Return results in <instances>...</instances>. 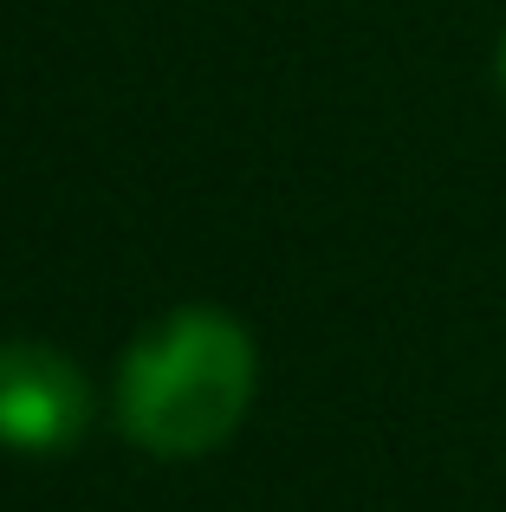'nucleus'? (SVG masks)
Returning a JSON list of instances; mask_svg holds the SVG:
<instances>
[{
    "instance_id": "1",
    "label": "nucleus",
    "mask_w": 506,
    "mask_h": 512,
    "mask_svg": "<svg viewBox=\"0 0 506 512\" xmlns=\"http://www.w3.org/2000/svg\"><path fill=\"white\" fill-rule=\"evenodd\" d=\"M253 402V338L215 305L156 318L117 370V422L163 461H195L241 428Z\"/></svg>"
},
{
    "instance_id": "2",
    "label": "nucleus",
    "mask_w": 506,
    "mask_h": 512,
    "mask_svg": "<svg viewBox=\"0 0 506 512\" xmlns=\"http://www.w3.org/2000/svg\"><path fill=\"white\" fill-rule=\"evenodd\" d=\"M91 389L65 350L39 338L0 344V448L13 454H59L85 435Z\"/></svg>"
},
{
    "instance_id": "3",
    "label": "nucleus",
    "mask_w": 506,
    "mask_h": 512,
    "mask_svg": "<svg viewBox=\"0 0 506 512\" xmlns=\"http://www.w3.org/2000/svg\"><path fill=\"white\" fill-rule=\"evenodd\" d=\"M494 78H500V91H506V33H500V52H494Z\"/></svg>"
}]
</instances>
